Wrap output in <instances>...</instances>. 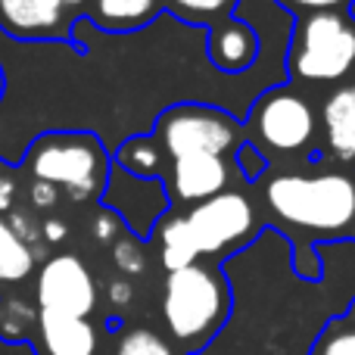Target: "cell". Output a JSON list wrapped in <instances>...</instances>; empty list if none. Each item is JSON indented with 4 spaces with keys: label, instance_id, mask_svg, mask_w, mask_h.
I'll use <instances>...</instances> for the list:
<instances>
[{
    "label": "cell",
    "instance_id": "cb8c5ba5",
    "mask_svg": "<svg viewBox=\"0 0 355 355\" xmlns=\"http://www.w3.org/2000/svg\"><path fill=\"white\" fill-rule=\"evenodd\" d=\"M122 234H125V225H122V218H119L116 212H100L97 218H94V237H97L100 243L112 246Z\"/></svg>",
    "mask_w": 355,
    "mask_h": 355
},
{
    "label": "cell",
    "instance_id": "e0dca14e",
    "mask_svg": "<svg viewBox=\"0 0 355 355\" xmlns=\"http://www.w3.org/2000/svg\"><path fill=\"white\" fill-rule=\"evenodd\" d=\"M309 355H355V300L337 318H327Z\"/></svg>",
    "mask_w": 355,
    "mask_h": 355
},
{
    "label": "cell",
    "instance_id": "484cf974",
    "mask_svg": "<svg viewBox=\"0 0 355 355\" xmlns=\"http://www.w3.org/2000/svg\"><path fill=\"white\" fill-rule=\"evenodd\" d=\"M56 187H50V184H44V181H35L31 184V206H37V209H53L56 206Z\"/></svg>",
    "mask_w": 355,
    "mask_h": 355
},
{
    "label": "cell",
    "instance_id": "8fae6325",
    "mask_svg": "<svg viewBox=\"0 0 355 355\" xmlns=\"http://www.w3.org/2000/svg\"><path fill=\"white\" fill-rule=\"evenodd\" d=\"M37 352L41 355H97L100 337L87 318L37 312Z\"/></svg>",
    "mask_w": 355,
    "mask_h": 355
},
{
    "label": "cell",
    "instance_id": "ba28073f",
    "mask_svg": "<svg viewBox=\"0 0 355 355\" xmlns=\"http://www.w3.org/2000/svg\"><path fill=\"white\" fill-rule=\"evenodd\" d=\"M35 302L41 312L87 318L97 309V281L91 268L72 252L44 259L35 277Z\"/></svg>",
    "mask_w": 355,
    "mask_h": 355
},
{
    "label": "cell",
    "instance_id": "ffe728a7",
    "mask_svg": "<svg viewBox=\"0 0 355 355\" xmlns=\"http://www.w3.org/2000/svg\"><path fill=\"white\" fill-rule=\"evenodd\" d=\"M110 355H181L172 340H166L153 327H128L116 337Z\"/></svg>",
    "mask_w": 355,
    "mask_h": 355
},
{
    "label": "cell",
    "instance_id": "83f0119b",
    "mask_svg": "<svg viewBox=\"0 0 355 355\" xmlns=\"http://www.w3.org/2000/svg\"><path fill=\"white\" fill-rule=\"evenodd\" d=\"M131 296H135V290H131V284L125 281V277H119V281H112V284H110V302H112L116 309L128 306Z\"/></svg>",
    "mask_w": 355,
    "mask_h": 355
},
{
    "label": "cell",
    "instance_id": "30bf717a",
    "mask_svg": "<svg viewBox=\"0 0 355 355\" xmlns=\"http://www.w3.org/2000/svg\"><path fill=\"white\" fill-rule=\"evenodd\" d=\"M231 181V162L227 156H184L175 159L168 190L178 202H206L225 193Z\"/></svg>",
    "mask_w": 355,
    "mask_h": 355
},
{
    "label": "cell",
    "instance_id": "5bb4252c",
    "mask_svg": "<svg viewBox=\"0 0 355 355\" xmlns=\"http://www.w3.org/2000/svg\"><path fill=\"white\" fill-rule=\"evenodd\" d=\"M156 250H159V262L168 275L200 262V250H196L184 215H166L156 225Z\"/></svg>",
    "mask_w": 355,
    "mask_h": 355
},
{
    "label": "cell",
    "instance_id": "6da1fadb",
    "mask_svg": "<svg viewBox=\"0 0 355 355\" xmlns=\"http://www.w3.org/2000/svg\"><path fill=\"white\" fill-rule=\"evenodd\" d=\"M265 202L284 225L315 237H343L355 225V172H287L265 187Z\"/></svg>",
    "mask_w": 355,
    "mask_h": 355
},
{
    "label": "cell",
    "instance_id": "d6986e66",
    "mask_svg": "<svg viewBox=\"0 0 355 355\" xmlns=\"http://www.w3.org/2000/svg\"><path fill=\"white\" fill-rule=\"evenodd\" d=\"M119 162L135 178H156L162 168V147L156 137H131L119 150Z\"/></svg>",
    "mask_w": 355,
    "mask_h": 355
},
{
    "label": "cell",
    "instance_id": "9a60e30c",
    "mask_svg": "<svg viewBox=\"0 0 355 355\" xmlns=\"http://www.w3.org/2000/svg\"><path fill=\"white\" fill-rule=\"evenodd\" d=\"M162 0H91L94 25L106 31H135L153 22Z\"/></svg>",
    "mask_w": 355,
    "mask_h": 355
},
{
    "label": "cell",
    "instance_id": "3957f363",
    "mask_svg": "<svg viewBox=\"0 0 355 355\" xmlns=\"http://www.w3.org/2000/svg\"><path fill=\"white\" fill-rule=\"evenodd\" d=\"M25 168L35 181L50 187H62L72 200H87L106 187L110 156L100 137L85 131H53L31 144L25 156Z\"/></svg>",
    "mask_w": 355,
    "mask_h": 355
},
{
    "label": "cell",
    "instance_id": "603a6c76",
    "mask_svg": "<svg viewBox=\"0 0 355 355\" xmlns=\"http://www.w3.org/2000/svg\"><path fill=\"white\" fill-rule=\"evenodd\" d=\"M237 168L246 181H259V178L265 175V168H268V159H265V153L256 144L243 141V147L237 150Z\"/></svg>",
    "mask_w": 355,
    "mask_h": 355
},
{
    "label": "cell",
    "instance_id": "4316f807",
    "mask_svg": "<svg viewBox=\"0 0 355 355\" xmlns=\"http://www.w3.org/2000/svg\"><path fill=\"white\" fill-rule=\"evenodd\" d=\"M41 234H44V240H47V243H62V240H66V234H69V225L62 218H44Z\"/></svg>",
    "mask_w": 355,
    "mask_h": 355
},
{
    "label": "cell",
    "instance_id": "7a4b0ae2",
    "mask_svg": "<svg viewBox=\"0 0 355 355\" xmlns=\"http://www.w3.org/2000/svg\"><path fill=\"white\" fill-rule=\"evenodd\" d=\"M231 287L215 265L196 262L172 271L162 284V321L181 349L209 346L231 318Z\"/></svg>",
    "mask_w": 355,
    "mask_h": 355
},
{
    "label": "cell",
    "instance_id": "52a82bcc",
    "mask_svg": "<svg viewBox=\"0 0 355 355\" xmlns=\"http://www.w3.org/2000/svg\"><path fill=\"white\" fill-rule=\"evenodd\" d=\"M187 227L193 234V243L202 256H221L227 250L250 243L252 234L259 231L256 206L246 193L225 190L206 202H196L187 215Z\"/></svg>",
    "mask_w": 355,
    "mask_h": 355
},
{
    "label": "cell",
    "instance_id": "2e32d148",
    "mask_svg": "<svg viewBox=\"0 0 355 355\" xmlns=\"http://www.w3.org/2000/svg\"><path fill=\"white\" fill-rule=\"evenodd\" d=\"M35 271V250L12 231L10 218L0 215V284L28 281Z\"/></svg>",
    "mask_w": 355,
    "mask_h": 355
},
{
    "label": "cell",
    "instance_id": "9c48e42d",
    "mask_svg": "<svg viewBox=\"0 0 355 355\" xmlns=\"http://www.w3.org/2000/svg\"><path fill=\"white\" fill-rule=\"evenodd\" d=\"M69 0H0V28L12 37H66Z\"/></svg>",
    "mask_w": 355,
    "mask_h": 355
},
{
    "label": "cell",
    "instance_id": "44dd1931",
    "mask_svg": "<svg viewBox=\"0 0 355 355\" xmlns=\"http://www.w3.org/2000/svg\"><path fill=\"white\" fill-rule=\"evenodd\" d=\"M37 312H41V309H31L28 302L19 300V296L0 300V337L10 340V343L28 337L31 331H37Z\"/></svg>",
    "mask_w": 355,
    "mask_h": 355
},
{
    "label": "cell",
    "instance_id": "8992f818",
    "mask_svg": "<svg viewBox=\"0 0 355 355\" xmlns=\"http://www.w3.org/2000/svg\"><path fill=\"white\" fill-rule=\"evenodd\" d=\"M246 131L259 150L271 153H306L318 144V116L309 97L293 87H271L252 103Z\"/></svg>",
    "mask_w": 355,
    "mask_h": 355
},
{
    "label": "cell",
    "instance_id": "f1b7e54d",
    "mask_svg": "<svg viewBox=\"0 0 355 355\" xmlns=\"http://www.w3.org/2000/svg\"><path fill=\"white\" fill-rule=\"evenodd\" d=\"M0 97H3V69H0Z\"/></svg>",
    "mask_w": 355,
    "mask_h": 355
},
{
    "label": "cell",
    "instance_id": "d4e9b609",
    "mask_svg": "<svg viewBox=\"0 0 355 355\" xmlns=\"http://www.w3.org/2000/svg\"><path fill=\"white\" fill-rule=\"evenodd\" d=\"M284 3L309 12H343L346 6H352V0H284Z\"/></svg>",
    "mask_w": 355,
    "mask_h": 355
},
{
    "label": "cell",
    "instance_id": "ac0fdd59",
    "mask_svg": "<svg viewBox=\"0 0 355 355\" xmlns=\"http://www.w3.org/2000/svg\"><path fill=\"white\" fill-rule=\"evenodd\" d=\"M162 3H166L178 19H184V22L215 28V25L234 19V10H237L240 0H162Z\"/></svg>",
    "mask_w": 355,
    "mask_h": 355
},
{
    "label": "cell",
    "instance_id": "7c38bea8",
    "mask_svg": "<svg viewBox=\"0 0 355 355\" xmlns=\"http://www.w3.org/2000/svg\"><path fill=\"white\" fill-rule=\"evenodd\" d=\"M209 60L218 72L240 75L259 60V35L243 19H227V22L209 28Z\"/></svg>",
    "mask_w": 355,
    "mask_h": 355
},
{
    "label": "cell",
    "instance_id": "277c9868",
    "mask_svg": "<svg viewBox=\"0 0 355 355\" xmlns=\"http://www.w3.org/2000/svg\"><path fill=\"white\" fill-rule=\"evenodd\" d=\"M290 44V72L300 81L327 85L355 69V25L346 12H309Z\"/></svg>",
    "mask_w": 355,
    "mask_h": 355
},
{
    "label": "cell",
    "instance_id": "5b68a950",
    "mask_svg": "<svg viewBox=\"0 0 355 355\" xmlns=\"http://www.w3.org/2000/svg\"><path fill=\"white\" fill-rule=\"evenodd\" d=\"M156 144L172 159L227 156L243 147V128L231 112L206 103H178L156 119Z\"/></svg>",
    "mask_w": 355,
    "mask_h": 355
},
{
    "label": "cell",
    "instance_id": "4fadbf2b",
    "mask_svg": "<svg viewBox=\"0 0 355 355\" xmlns=\"http://www.w3.org/2000/svg\"><path fill=\"white\" fill-rule=\"evenodd\" d=\"M324 150L340 166H355V85L337 87L321 106Z\"/></svg>",
    "mask_w": 355,
    "mask_h": 355
},
{
    "label": "cell",
    "instance_id": "7402d4cb",
    "mask_svg": "<svg viewBox=\"0 0 355 355\" xmlns=\"http://www.w3.org/2000/svg\"><path fill=\"white\" fill-rule=\"evenodd\" d=\"M112 262H116V268L122 271L125 277H137L147 271V250H144V243L137 237L122 234V237L112 243Z\"/></svg>",
    "mask_w": 355,
    "mask_h": 355
},
{
    "label": "cell",
    "instance_id": "f546056e",
    "mask_svg": "<svg viewBox=\"0 0 355 355\" xmlns=\"http://www.w3.org/2000/svg\"><path fill=\"white\" fill-rule=\"evenodd\" d=\"M3 168H6V162H0V172H3Z\"/></svg>",
    "mask_w": 355,
    "mask_h": 355
}]
</instances>
